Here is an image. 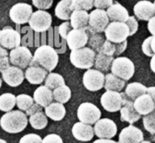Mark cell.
Returning a JSON list of instances; mask_svg holds the SVG:
<instances>
[{"label": "cell", "instance_id": "d590c367", "mask_svg": "<svg viewBox=\"0 0 155 143\" xmlns=\"http://www.w3.org/2000/svg\"><path fill=\"white\" fill-rule=\"evenodd\" d=\"M87 44H89V48H92L95 52H98L99 49L105 41L104 35L101 33H94V34H88Z\"/></svg>", "mask_w": 155, "mask_h": 143}, {"label": "cell", "instance_id": "ac0fdd59", "mask_svg": "<svg viewBox=\"0 0 155 143\" xmlns=\"http://www.w3.org/2000/svg\"><path fill=\"white\" fill-rule=\"evenodd\" d=\"M143 140V132L133 124H130L121 130L118 143H140Z\"/></svg>", "mask_w": 155, "mask_h": 143}, {"label": "cell", "instance_id": "836d02e7", "mask_svg": "<svg viewBox=\"0 0 155 143\" xmlns=\"http://www.w3.org/2000/svg\"><path fill=\"white\" fill-rule=\"evenodd\" d=\"M64 85H65L64 79L57 73H50L45 79V86L51 90H54Z\"/></svg>", "mask_w": 155, "mask_h": 143}, {"label": "cell", "instance_id": "681fc988", "mask_svg": "<svg viewBox=\"0 0 155 143\" xmlns=\"http://www.w3.org/2000/svg\"><path fill=\"white\" fill-rule=\"evenodd\" d=\"M148 29L149 30V32L151 33V36H154L155 34V27H154V21H155V18L154 17H152L151 19L148 20Z\"/></svg>", "mask_w": 155, "mask_h": 143}, {"label": "cell", "instance_id": "cb8c5ba5", "mask_svg": "<svg viewBox=\"0 0 155 143\" xmlns=\"http://www.w3.org/2000/svg\"><path fill=\"white\" fill-rule=\"evenodd\" d=\"M127 47V40L120 43H114L105 39L104 44L99 49L98 53L105 55L107 56H119L122 54Z\"/></svg>", "mask_w": 155, "mask_h": 143}, {"label": "cell", "instance_id": "ee69618b", "mask_svg": "<svg viewBox=\"0 0 155 143\" xmlns=\"http://www.w3.org/2000/svg\"><path fill=\"white\" fill-rule=\"evenodd\" d=\"M33 5L39 10H47L53 4V0H32Z\"/></svg>", "mask_w": 155, "mask_h": 143}, {"label": "cell", "instance_id": "60d3db41", "mask_svg": "<svg viewBox=\"0 0 155 143\" xmlns=\"http://www.w3.org/2000/svg\"><path fill=\"white\" fill-rule=\"evenodd\" d=\"M9 66H10V62H9L8 52L5 48L0 46V72L2 73Z\"/></svg>", "mask_w": 155, "mask_h": 143}, {"label": "cell", "instance_id": "74e56055", "mask_svg": "<svg viewBox=\"0 0 155 143\" xmlns=\"http://www.w3.org/2000/svg\"><path fill=\"white\" fill-rule=\"evenodd\" d=\"M94 0H71V10L89 11L93 8Z\"/></svg>", "mask_w": 155, "mask_h": 143}, {"label": "cell", "instance_id": "1f68e13d", "mask_svg": "<svg viewBox=\"0 0 155 143\" xmlns=\"http://www.w3.org/2000/svg\"><path fill=\"white\" fill-rule=\"evenodd\" d=\"M52 95L53 99L56 101V102L65 104L71 99V90L68 86L64 85V86L54 89L52 92Z\"/></svg>", "mask_w": 155, "mask_h": 143}, {"label": "cell", "instance_id": "7bdbcfd3", "mask_svg": "<svg viewBox=\"0 0 155 143\" xmlns=\"http://www.w3.org/2000/svg\"><path fill=\"white\" fill-rule=\"evenodd\" d=\"M42 138L35 133H30L23 136L20 139L19 143H41Z\"/></svg>", "mask_w": 155, "mask_h": 143}, {"label": "cell", "instance_id": "9f6ffc18", "mask_svg": "<svg viewBox=\"0 0 155 143\" xmlns=\"http://www.w3.org/2000/svg\"><path fill=\"white\" fill-rule=\"evenodd\" d=\"M2 79L0 78V88H1L2 86Z\"/></svg>", "mask_w": 155, "mask_h": 143}, {"label": "cell", "instance_id": "7a4b0ae2", "mask_svg": "<svg viewBox=\"0 0 155 143\" xmlns=\"http://www.w3.org/2000/svg\"><path fill=\"white\" fill-rule=\"evenodd\" d=\"M28 119L21 111H10L2 115L0 119V126L5 132L8 133H19L27 127Z\"/></svg>", "mask_w": 155, "mask_h": 143}, {"label": "cell", "instance_id": "4fadbf2b", "mask_svg": "<svg viewBox=\"0 0 155 143\" xmlns=\"http://www.w3.org/2000/svg\"><path fill=\"white\" fill-rule=\"evenodd\" d=\"M123 96L121 92L115 91H106L101 97V105L103 108L108 112L119 111L122 107Z\"/></svg>", "mask_w": 155, "mask_h": 143}, {"label": "cell", "instance_id": "11a10c76", "mask_svg": "<svg viewBox=\"0 0 155 143\" xmlns=\"http://www.w3.org/2000/svg\"><path fill=\"white\" fill-rule=\"evenodd\" d=\"M140 143H151L150 141H145V140H143L142 142H141Z\"/></svg>", "mask_w": 155, "mask_h": 143}, {"label": "cell", "instance_id": "83f0119b", "mask_svg": "<svg viewBox=\"0 0 155 143\" xmlns=\"http://www.w3.org/2000/svg\"><path fill=\"white\" fill-rule=\"evenodd\" d=\"M125 84L126 81L116 77L111 73L104 75V87L106 91H115L120 92L125 87Z\"/></svg>", "mask_w": 155, "mask_h": 143}, {"label": "cell", "instance_id": "5b68a950", "mask_svg": "<svg viewBox=\"0 0 155 143\" xmlns=\"http://www.w3.org/2000/svg\"><path fill=\"white\" fill-rule=\"evenodd\" d=\"M109 23L110 21L106 11L96 8L89 14V23L86 30L89 31V34L101 33L104 31Z\"/></svg>", "mask_w": 155, "mask_h": 143}, {"label": "cell", "instance_id": "f907efd6", "mask_svg": "<svg viewBox=\"0 0 155 143\" xmlns=\"http://www.w3.org/2000/svg\"><path fill=\"white\" fill-rule=\"evenodd\" d=\"M146 93L149 95L153 99H154V95H155V87L154 86H151V87L147 88V92Z\"/></svg>", "mask_w": 155, "mask_h": 143}, {"label": "cell", "instance_id": "d6986e66", "mask_svg": "<svg viewBox=\"0 0 155 143\" xmlns=\"http://www.w3.org/2000/svg\"><path fill=\"white\" fill-rule=\"evenodd\" d=\"M133 12L138 19L148 21L152 17H154L155 5L148 0L139 1L135 5Z\"/></svg>", "mask_w": 155, "mask_h": 143}, {"label": "cell", "instance_id": "4dcf8cb0", "mask_svg": "<svg viewBox=\"0 0 155 143\" xmlns=\"http://www.w3.org/2000/svg\"><path fill=\"white\" fill-rule=\"evenodd\" d=\"M114 58L113 56H107L105 55L98 53L95 58V70L101 71V72H107L110 71L111 63Z\"/></svg>", "mask_w": 155, "mask_h": 143}, {"label": "cell", "instance_id": "8992f818", "mask_svg": "<svg viewBox=\"0 0 155 143\" xmlns=\"http://www.w3.org/2000/svg\"><path fill=\"white\" fill-rule=\"evenodd\" d=\"M104 36L107 40L114 43H120L130 36V30L126 23L110 22L104 30Z\"/></svg>", "mask_w": 155, "mask_h": 143}, {"label": "cell", "instance_id": "30bf717a", "mask_svg": "<svg viewBox=\"0 0 155 143\" xmlns=\"http://www.w3.org/2000/svg\"><path fill=\"white\" fill-rule=\"evenodd\" d=\"M85 88L91 92H96L104 87V74L95 69H88L83 77Z\"/></svg>", "mask_w": 155, "mask_h": 143}, {"label": "cell", "instance_id": "8fae6325", "mask_svg": "<svg viewBox=\"0 0 155 143\" xmlns=\"http://www.w3.org/2000/svg\"><path fill=\"white\" fill-rule=\"evenodd\" d=\"M94 133L99 139H111L117 133V127L114 121L108 118L99 119L95 124Z\"/></svg>", "mask_w": 155, "mask_h": 143}, {"label": "cell", "instance_id": "c3c4849f", "mask_svg": "<svg viewBox=\"0 0 155 143\" xmlns=\"http://www.w3.org/2000/svg\"><path fill=\"white\" fill-rule=\"evenodd\" d=\"M42 108H43L41 107L39 105L36 104V103H33V104L26 111L25 115H27V116H30V115H34V114L37 113V112L42 111Z\"/></svg>", "mask_w": 155, "mask_h": 143}, {"label": "cell", "instance_id": "2e32d148", "mask_svg": "<svg viewBox=\"0 0 155 143\" xmlns=\"http://www.w3.org/2000/svg\"><path fill=\"white\" fill-rule=\"evenodd\" d=\"M88 33L83 29H72L68 33L66 40L70 49L76 50L82 48L87 45Z\"/></svg>", "mask_w": 155, "mask_h": 143}, {"label": "cell", "instance_id": "603a6c76", "mask_svg": "<svg viewBox=\"0 0 155 143\" xmlns=\"http://www.w3.org/2000/svg\"><path fill=\"white\" fill-rule=\"evenodd\" d=\"M47 75L48 72L42 68L37 65H30L26 70L24 78L31 84L38 85L43 83Z\"/></svg>", "mask_w": 155, "mask_h": 143}, {"label": "cell", "instance_id": "8d00e7d4", "mask_svg": "<svg viewBox=\"0 0 155 143\" xmlns=\"http://www.w3.org/2000/svg\"><path fill=\"white\" fill-rule=\"evenodd\" d=\"M33 103V98L27 94H21L16 96V105L21 111H26Z\"/></svg>", "mask_w": 155, "mask_h": 143}, {"label": "cell", "instance_id": "7402d4cb", "mask_svg": "<svg viewBox=\"0 0 155 143\" xmlns=\"http://www.w3.org/2000/svg\"><path fill=\"white\" fill-rule=\"evenodd\" d=\"M106 12L109 21H111V22L125 23L130 17L127 9L118 2L113 3L107 9Z\"/></svg>", "mask_w": 155, "mask_h": 143}, {"label": "cell", "instance_id": "6da1fadb", "mask_svg": "<svg viewBox=\"0 0 155 143\" xmlns=\"http://www.w3.org/2000/svg\"><path fill=\"white\" fill-rule=\"evenodd\" d=\"M58 60L57 52L50 45H43L35 51L30 65H37L45 69L47 72H51L57 67Z\"/></svg>", "mask_w": 155, "mask_h": 143}, {"label": "cell", "instance_id": "f546056e", "mask_svg": "<svg viewBox=\"0 0 155 143\" xmlns=\"http://www.w3.org/2000/svg\"><path fill=\"white\" fill-rule=\"evenodd\" d=\"M71 0H61L56 5L54 14L58 18L63 21H68L71 18Z\"/></svg>", "mask_w": 155, "mask_h": 143}, {"label": "cell", "instance_id": "52a82bcc", "mask_svg": "<svg viewBox=\"0 0 155 143\" xmlns=\"http://www.w3.org/2000/svg\"><path fill=\"white\" fill-rule=\"evenodd\" d=\"M101 112L100 109L90 102H83L80 105L77 109V118L80 122L93 125L101 119Z\"/></svg>", "mask_w": 155, "mask_h": 143}, {"label": "cell", "instance_id": "9a60e30c", "mask_svg": "<svg viewBox=\"0 0 155 143\" xmlns=\"http://www.w3.org/2000/svg\"><path fill=\"white\" fill-rule=\"evenodd\" d=\"M123 96L122 107L120 109V120L123 122H127L130 124H133L141 119V115L136 112L133 107V101L130 100L124 92H121Z\"/></svg>", "mask_w": 155, "mask_h": 143}, {"label": "cell", "instance_id": "d6a6232c", "mask_svg": "<svg viewBox=\"0 0 155 143\" xmlns=\"http://www.w3.org/2000/svg\"><path fill=\"white\" fill-rule=\"evenodd\" d=\"M29 123L35 130H42L48 125V119L45 113L40 111L30 115Z\"/></svg>", "mask_w": 155, "mask_h": 143}, {"label": "cell", "instance_id": "ba28073f", "mask_svg": "<svg viewBox=\"0 0 155 143\" xmlns=\"http://www.w3.org/2000/svg\"><path fill=\"white\" fill-rule=\"evenodd\" d=\"M9 62L12 66L20 69H25L30 65L33 59L31 52L25 46H18L13 48L9 54Z\"/></svg>", "mask_w": 155, "mask_h": 143}, {"label": "cell", "instance_id": "ab89813d", "mask_svg": "<svg viewBox=\"0 0 155 143\" xmlns=\"http://www.w3.org/2000/svg\"><path fill=\"white\" fill-rule=\"evenodd\" d=\"M143 125L145 130L151 133L154 135L155 133V114L154 111L149 115H145L143 117Z\"/></svg>", "mask_w": 155, "mask_h": 143}, {"label": "cell", "instance_id": "5bb4252c", "mask_svg": "<svg viewBox=\"0 0 155 143\" xmlns=\"http://www.w3.org/2000/svg\"><path fill=\"white\" fill-rule=\"evenodd\" d=\"M21 35L11 27H4L0 30V46L7 49H13L20 46Z\"/></svg>", "mask_w": 155, "mask_h": 143}, {"label": "cell", "instance_id": "44dd1931", "mask_svg": "<svg viewBox=\"0 0 155 143\" xmlns=\"http://www.w3.org/2000/svg\"><path fill=\"white\" fill-rule=\"evenodd\" d=\"M72 134L77 140L81 142H89L94 137L93 127L83 123H76L72 127Z\"/></svg>", "mask_w": 155, "mask_h": 143}, {"label": "cell", "instance_id": "e0dca14e", "mask_svg": "<svg viewBox=\"0 0 155 143\" xmlns=\"http://www.w3.org/2000/svg\"><path fill=\"white\" fill-rule=\"evenodd\" d=\"M2 77L5 83L12 87H17L24 82V74L20 68L9 66L2 72Z\"/></svg>", "mask_w": 155, "mask_h": 143}, {"label": "cell", "instance_id": "7dc6e473", "mask_svg": "<svg viewBox=\"0 0 155 143\" xmlns=\"http://www.w3.org/2000/svg\"><path fill=\"white\" fill-rule=\"evenodd\" d=\"M41 143H63L61 137L57 134H48L42 139Z\"/></svg>", "mask_w": 155, "mask_h": 143}, {"label": "cell", "instance_id": "4316f807", "mask_svg": "<svg viewBox=\"0 0 155 143\" xmlns=\"http://www.w3.org/2000/svg\"><path fill=\"white\" fill-rule=\"evenodd\" d=\"M45 115L52 121H60L66 115V108L63 104L58 102H51L45 108Z\"/></svg>", "mask_w": 155, "mask_h": 143}, {"label": "cell", "instance_id": "277c9868", "mask_svg": "<svg viewBox=\"0 0 155 143\" xmlns=\"http://www.w3.org/2000/svg\"><path fill=\"white\" fill-rule=\"evenodd\" d=\"M110 71L114 76L124 81H128L134 75L135 65L128 58L118 57L112 62Z\"/></svg>", "mask_w": 155, "mask_h": 143}, {"label": "cell", "instance_id": "db71d44e", "mask_svg": "<svg viewBox=\"0 0 155 143\" xmlns=\"http://www.w3.org/2000/svg\"><path fill=\"white\" fill-rule=\"evenodd\" d=\"M0 143H7V142L5 140H4V139H0Z\"/></svg>", "mask_w": 155, "mask_h": 143}, {"label": "cell", "instance_id": "7c38bea8", "mask_svg": "<svg viewBox=\"0 0 155 143\" xmlns=\"http://www.w3.org/2000/svg\"><path fill=\"white\" fill-rule=\"evenodd\" d=\"M33 13V8L27 3H17L11 8L9 17L14 23L24 24L28 23L29 19Z\"/></svg>", "mask_w": 155, "mask_h": 143}, {"label": "cell", "instance_id": "f35d334b", "mask_svg": "<svg viewBox=\"0 0 155 143\" xmlns=\"http://www.w3.org/2000/svg\"><path fill=\"white\" fill-rule=\"evenodd\" d=\"M142 49L144 54L148 57L154 55V36H151L145 39L142 45Z\"/></svg>", "mask_w": 155, "mask_h": 143}, {"label": "cell", "instance_id": "f6af8a7d", "mask_svg": "<svg viewBox=\"0 0 155 143\" xmlns=\"http://www.w3.org/2000/svg\"><path fill=\"white\" fill-rule=\"evenodd\" d=\"M59 34L61 35L63 39H66L67 36H68V33L72 30V27H71V24L68 21H66V22H64L59 26Z\"/></svg>", "mask_w": 155, "mask_h": 143}, {"label": "cell", "instance_id": "816d5d0a", "mask_svg": "<svg viewBox=\"0 0 155 143\" xmlns=\"http://www.w3.org/2000/svg\"><path fill=\"white\" fill-rule=\"evenodd\" d=\"M93 143H118L116 141H114L112 139H98L95 140Z\"/></svg>", "mask_w": 155, "mask_h": 143}, {"label": "cell", "instance_id": "e575fe53", "mask_svg": "<svg viewBox=\"0 0 155 143\" xmlns=\"http://www.w3.org/2000/svg\"><path fill=\"white\" fill-rule=\"evenodd\" d=\"M16 105V96L12 93H4L0 95V110L8 112L15 108Z\"/></svg>", "mask_w": 155, "mask_h": 143}, {"label": "cell", "instance_id": "9c48e42d", "mask_svg": "<svg viewBox=\"0 0 155 143\" xmlns=\"http://www.w3.org/2000/svg\"><path fill=\"white\" fill-rule=\"evenodd\" d=\"M51 15L46 11L43 10L33 12L28 21L30 28L38 33L48 30L51 27Z\"/></svg>", "mask_w": 155, "mask_h": 143}, {"label": "cell", "instance_id": "ffe728a7", "mask_svg": "<svg viewBox=\"0 0 155 143\" xmlns=\"http://www.w3.org/2000/svg\"><path fill=\"white\" fill-rule=\"evenodd\" d=\"M133 107L139 115H147L153 112L155 108L154 99L147 93L140 95L133 101Z\"/></svg>", "mask_w": 155, "mask_h": 143}, {"label": "cell", "instance_id": "f1b7e54d", "mask_svg": "<svg viewBox=\"0 0 155 143\" xmlns=\"http://www.w3.org/2000/svg\"><path fill=\"white\" fill-rule=\"evenodd\" d=\"M147 87L138 82H133V83H129L125 89V92L127 97L132 101H134L136 98L140 95H144L146 93Z\"/></svg>", "mask_w": 155, "mask_h": 143}, {"label": "cell", "instance_id": "484cf974", "mask_svg": "<svg viewBox=\"0 0 155 143\" xmlns=\"http://www.w3.org/2000/svg\"><path fill=\"white\" fill-rule=\"evenodd\" d=\"M70 20V24L73 29H83L86 30L89 23V13L83 10L73 11Z\"/></svg>", "mask_w": 155, "mask_h": 143}, {"label": "cell", "instance_id": "d4e9b609", "mask_svg": "<svg viewBox=\"0 0 155 143\" xmlns=\"http://www.w3.org/2000/svg\"><path fill=\"white\" fill-rule=\"evenodd\" d=\"M33 98L36 104L39 105L41 107L45 108L52 102V91L45 86H40L34 91Z\"/></svg>", "mask_w": 155, "mask_h": 143}, {"label": "cell", "instance_id": "b9f144b4", "mask_svg": "<svg viewBox=\"0 0 155 143\" xmlns=\"http://www.w3.org/2000/svg\"><path fill=\"white\" fill-rule=\"evenodd\" d=\"M125 23L128 26L129 30H130V36H133L139 29V23L136 19V17L130 16Z\"/></svg>", "mask_w": 155, "mask_h": 143}, {"label": "cell", "instance_id": "f5cc1de1", "mask_svg": "<svg viewBox=\"0 0 155 143\" xmlns=\"http://www.w3.org/2000/svg\"><path fill=\"white\" fill-rule=\"evenodd\" d=\"M154 58H155V55L152 56V57H151V70H152L153 72H155V69H154Z\"/></svg>", "mask_w": 155, "mask_h": 143}, {"label": "cell", "instance_id": "bcb514c9", "mask_svg": "<svg viewBox=\"0 0 155 143\" xmlns=\"http://www.w3.org/2000/svg\"><path fill=\"white\" fill-rule=\"evenodd\" d=\"M113 4V0H94L93 6L98 9H107Z\"/></svg>", "mask_w": 155, "mask_h": 143}, {"label": "cell", "instance_id": "3957f363", "mask_svg": "<svg viewBox=\"0 0 155 143\" xmlns=\"http://www.w3.org/2000/svg\"><path fill=\"white\" fill-rule=\"evenodd\" d=\"M96 52L89 48L83 47L79 49L72 50L70 54L71 64L80 69H90L94 65Z\"/></svg>", "mask_w": 155, "mask_h": 143}]
</instances>
